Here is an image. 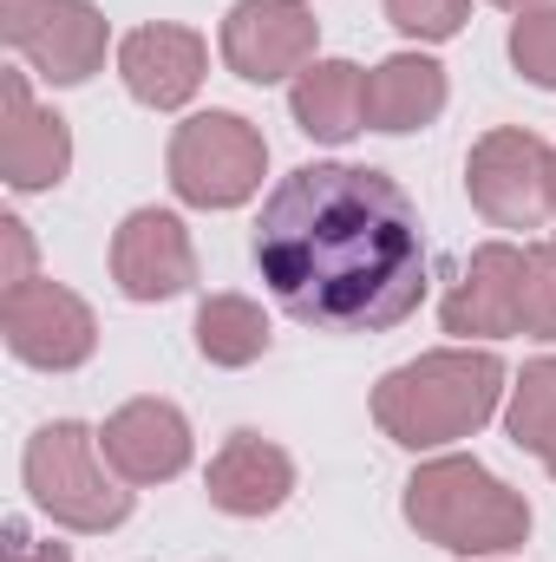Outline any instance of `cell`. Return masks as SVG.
I'll use <instances>...</instances> for the list:
<instances>
[{
	"label": "cell",
	"mask_w": 556,
	"mask_h": 562,
	"mask_svg": "<svg viewBox=\"0 0 556 562\" xmlns=\"http://www.w3.org/2000/svg\"><path fill=\"white\" fill-rule=\"evenodd\" d=\"M256 269L301 327L387 334L425 301L413 196L367 164H301L256 216Z\"/></svg>",
	"instance_id": "1"
},
{
	"label": "cell",
	"mask_w": 556,
	"mask_h": 562,
	"mask_svg": "<svg viewBox=\"0 0 556 562\" xmlns=\"http://www.w3.org/2000/svg\"><path fill=\"white\" fill-rule=\"evenodd\" d=\"M504 393V367L498 353H471V347H445V353H419L407 367H393L374 386V419L393 445L432 451L452 438H471L478 425L498 413Z\"/></svg>",
	"instance_id": "2"
},
{
	"label": "cell",
	"mask_w": 556,
	"mask_h": 562,
	"mask_svg": "<svg viewBox=\"0 0 556 562\" xmlns=\"http://www.w3.org/2000/svg\"><path fill=\"white\" fill-rule=\"evenodd\" d=\"M407 524L452 557H504L531 537V504L478 458H432L407 484Z\"/></svg>",
	"instance_id": "3"
},
{
	"label": "cell",
	"mask_w": 556,
	"mask_h": 562,
	"mask_svg": "<svg viewBox=\"0 0 556 562\" xmlns=\"http://www.w3.org/2000/svg\"><path fill=\"white\" fill-rule=\"evenodd\" d=\"M445 334L458 340H504V334H537L556 340V262L551 249H511L485 243L458 288L445 294Z\"/></svg>",
	"instance_id": "4"
},
{
	"label": "cell",
	"mask_w": 556,
	"mask_h": 562,
	"mask_svg": "<svg viewBox=\"0 0 556 562\" xmlns=\"http://www.w3.org/2000/svg\"><path fill=\"white\" fill-rule=\"evenodd\" d=\"M99 431L79 419H53L26 438V491L66 530H119L132 517V491L99 464Z\"/></svg>",
	"instance_id": "5"
},
{
	"label": "cell",
	"mask_w": 556,
	"mask_h": 562,
	"mask_svg": "<svg viewBox=\"0 0 556 562\" xmlns=\"http://www.w3.org/2000/svg\"><path fill=\"white\" fill-rule=\"evenodd\" d=\"M263 164H269V144L249 119L197 112L170 138V190L197 210H236L243 196H256Z\"/></svg>",
	"instance_id": "6"
},
{
	"label": "cell",
	"mask_w": 556,
	"mask_h": 562,
	"mask_svg": "<svg viewBox=\"0 0 556 562\" xmlns=\"http://www.w3.org/2000/svg\"><path fill=\"white\" fill-rule=\"evenodd\" d=\"M465 190H471L485 223L537 229L551 216V144L537 132H518V125L478 138L465 157Z\"/></svg>",
	"instance_id": "7"
},
{
	"label": "cell",
	"mask_w": 556,
	"mask_h": 562,
	"mask_svg": "<svg viewBox=\"0 0 556 562\" xmlns=\"http://www.w3.org/2000/svg\"><path fill=\"white\" fill-rule=\"evenodd\" d=\"M0 334L13 347V360L26 367H46V373H66V367H86L92 347H99V321L92 307L59 288V281H13L7 301H0Z\"/></svg>",
	"instance_id": "8"
},
{
	"label": "cell",
	"mask_w": 556,
	"mask_h": 562,
	"mask_svg": "<svg viewBox=\"0 0 556 562\" xmlns=\"http://www.w3.org/2000/svg\"><path fill=\"white\" fill-rule=\"evenodd\" d=\"M223 59L249 86H276L314 66V13L301 0H236L223 20Z\"/></svg>",
	"instance_id": "9"
},
{
	"label": "cell",
	"mask_w": 556,
	"mask_h": 562,
	"mask_svg": "<svg viewBox=\"0 0 556 562\" xmlns=\"http://www.w3.org/2000/svg\"><path fill=\"white\" fill-rule=\"evenodd\" d=\"M112 276L132 301H170L197 281V249L170 210H132L112 236Z\"/></svg>",
	"instance_id": "10"
},
{
	"label": "cell",
	"mask_w": 556,
	"mask_h": 562,
	"mask_svg": "<svg viewBox=\"0 0 556 562\" xmlns=\"http://www.w3.org/2000/svg\"><path fill=\"white\" fill-rule=\"evenodd\" d=\"M0 170L13 190H53L73 170V132L59 112H40L26 79H0Z\"/></svg>",
	"instance_id": "11"
},
{
	"label": "cell",
	"mask_w": 556,
	"mask_h": 562,
	"mask_svg": "<svg viewBox=\"0 0 556 562\" xmlns=\"http://www.w3.org/2000/svg\"><path fill=\"white\" fill-rule=\"evenodd\" d=\"M99 445H105V464L125 484H170L190 464V425H184V413L170 400H132V406H119L105 419V431H99Z\"/></svg>",
	"instance_id": "12"
},
{
	"label": "cell",
	"mask_w": 556,
	"mask_h": 562,
	"mask_svg": "<svg viewBox=\"0 0 556 562\" xmlns=\"http://www.w3.org/2000/svg\"><path fill=\"white\" fill-rule=\"evenodd\" d=\"M119 72H125V86H132L138 105L177 112L203 86V40L190 26H138L119 46Z\"/></svg>",
	"instance_id": "13"
},
{
	"label": "cell",
	"mask_w": 556,
	"mask_h": 562,
	"mask_svg": "<svg viewBox=\"0 0 556 562\" xmlns=\"http://www.w3.org/2000/svg\"><path fill=\"white\" fill-rule=\"evenodd\" d=\"M294 491V464L288 451L256 438V431H236L216 458H210V504L230 510V517H269L288 504Z\"/></svg>",
	"instance_id": "14"
},
{
	"label": "cell",
	"mask_w": 556,
	"mask_h": 562,
	"mask_svg": "<svg viewBox=\"0 0 556 562\" xmlns=\"http://www.w3.org/2000/svg\"><path fill=\"white\" fill-rule=\"evenodd\" d=\"M288 112H294V125L314 144H347L367 125V72L347 66V59H314L294 79Z\"/></svg>",
	"instance_id": "15"
},
{
	"label": "cell",
	"mask_w": 556,
	"mask_h": 562,
	"mask_svg": "<svg viewBox=\"0 0 556 562\" xmlns=\"http://www.w3.org/2000/svg\"><path fill=\"white\" fill-rule=\"evenodd\" d=\"M445 112V66L425 53H393L367 72V125L374 132H419Z\"/></svg>",
	"instance_id": "16"
},
{
	"label": "cell",
	"mask_w": 556,
	"mask_h": 562,
	"mask_svg": "<svg viewBox=\"0 0 556 562\" xmlns=\"http://www.w3.org/2000/svg\"><path fill=\"white\" fill-rule=\"evenodd\" d=\"M20 53L33 59L40 79L79 86V79H92L99 59H105V13H99L92 0H59V7L46 13V26H40Z\"/></svg>",
	"instance_id": "17"
},
{
	"label": "cell",
	"mask_w": 556,
	"mask_h": 562,
	"mask_svg": "<svg viewBox=\"0 0 556 562\" xmlns=\"http://www.w3.org/2000/svg\"><path fill=\"white\" fill-rule=\"evenodd\" d=\"M197 353L210 367H249L269 353V314L249 294H210L197 307Z\"/></svg>",
	"instance_id": "18"
},
{
	"label": "cell",
	"mask_w": 556,
	"mask_h": 562,
	"mask_svg": "<svg viewBox=\"0 0 556 562\" xmlns=\"http://www.w3.org/2000/svg\"><path fill=\"white\" fill-rule=\"evenodd\" d=\"M504 425H511V445L518 451H544V438L556 431V360H531L511 386V406H504Z\"/></svg>",
	"instance_id": "19"
},
{
	"label": "cell",
	"mask_w": 556,
	"mask_h": 562,
	"mask_svg": "<svg viewBox=\"0 0 556 562\" xmlns=\"http://www.w3.org/2000/svg\"><path fill=\"white\" fill-rule=\"evenodd\" d=\"M511 59L531 86H551L556 92V7H537L511 26Z\"/></svg>",
	"instance_id": "20"
},
{
	"label": "cell",
	"mask_w": 556,
	"mask_h": 562,
	"mask_svg": "<svg viewBox=\"0 0 556 562\" xmlns=\"http://www.w3.org/2000/svg\"><path fill=\"white\" fill-rule=\"evenodd\" d=\"M471 0H387V20L413 40H452L465 26Z\"/></svg>",
	"instance_id": "21"
},
{
	"label": "cell",
	"mask_w": 556,
	"mask_h": 562,
	"mask_svg": "<svg viewBox=\"0 0 556 562\" xmlns=\"http://www.w3.org/2000/svg\"><path fill=\"white\" fill-rule=\"evenodd\" d=\"M53 7H59V0H0V40H7V46H26V40L46 26Z\"/></svg>",
	"instance_id": "22"
},
{
	"label": "cell",
	"mask_w": 556,
	"mask_h": 562,
	"mask_svg": "<svg viewBox=\"0 0 556 562\" xmlns=\"http://www.w3.org/2000/svg\"><path fill=\"white\" fill-rule=\"evenodd\" d=\"M0 243H7V288H13V281H33L26 276L33 243H26V223H20V216H0Z\"/></svg>",
	"instance_id": "23"
},
{
	"label": "cell",
	"mask_w": 556,
	"mask_h": 562,
	"mask_svg": "<svg viewBox=\"0 0 556 562\" xmlns=\"http://www.w3.org/2000/svg\"><path fill=\"white\" fill-rule=\"evenodd\" d=\"M7 562H73V557H66V543H40L20 524H7Z\"/></svg>",
	"instance_id": "24"
},
{
	"label": "cell",
	"mask_w": 556,
	"mask_h": 562,
	"mask_svg": "<svg viewBox=\"0 0 556 562\" xmlns=\"http://www.w3.org/2000/svg\"><path fill=\"white\" fill-rule=\"evenodd\" d=\"M491 7H504V13H537V7H551V0H491Z\"/></svg>",
	"instance_id": "25"
},
{
	"label": "cell",
	"mask_w": 556,
	"mask_h": 562,
	"mask_svg": "<svg viewBox=\"0 0 556 562\" xmlns=\"http://www.w3.org/2000/svg\"><path fill=\"white\" fill-rule=\"evenodd\" d=\"M537 458H544V471H551V477H556V431H551V438H544V451H537Z\"/></svg>",
	"instance_id": "26"
},
{
	"label": "cell",
	"mask_w": 556,
	"mask_h": 562,
	"mask_svg": "<svg viewBox=\"0 0 556 562\" xmlns=\"http://www.w3.org/2000/svg\"><path fill=\"white\" fill-rule=\"evenodd\" d=\"M551 216H556V150H551Z\"/></svg>",
	"instance_id": "27"
},
{
	"label": "cell",
	"mask_w": 556,
	"mask_h": 562,
	"mask_svg": "<svg viewBox=\"0 0 556 562\" xmlns=\"http://www.w3.org/2000/svg\"><path fill=\"white\" fill-rule=\"evenodd\" d=\"M544 249H551V262H556V243H544Z\"/></svg>",
	"instance_id": "28"
}]
</instances>
